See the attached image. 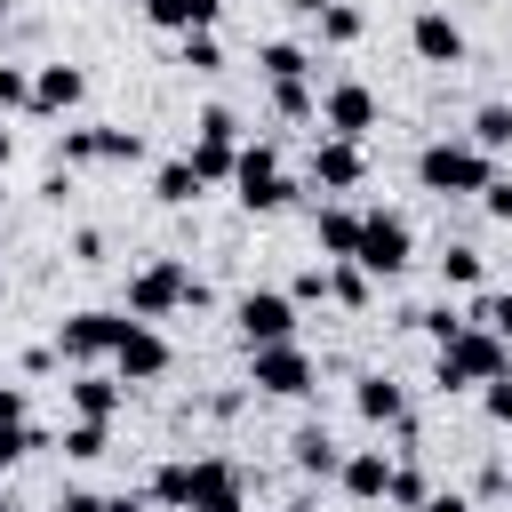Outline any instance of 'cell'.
I'll return each mask as SVG.
<instances>
[{
  "mask_svg": "<svg viewBox=\"0 0 512 512\" xmlns=\"http://www.w3.org/2000/svg\"><path fill=\"white\" fill-rule=\"evenodd\" d=\"M288 296H296V304H304V296H328V272H320V264H312V272H296V288H288Z\"/></svg>",
  "mask_w": 512,
  "mask_h": 512,
  "instance_id": "cell-39",
  "label": "cell"
},
{
  "mask_svg": "<svg viewBox=\"0 0 512 512\" xmlns=\"http://www.w3.org/2000/svg\"><path fill=\"white\" fill-rule=\"evenodd\" d=\"M152 496H160L168 512H192V464H160V472H152Z\"/></svg>",
  "mask_w": 512,
  "mask_h": 512,
  "instance_id": "cell-26",
  "label": "cell"
},
{
  "mask_svg": "<svg viewBox=\"0 0 512 512\" xmlns=\"http://www.w3.org/2000/svg\"><path fill=\"white\" fill-rule=\"evenodd\" d=\"M232 192H240V208L248 216H272V208H288V176H280V152L272 144H240V160H232Z\"/></svg>",
  "mask_w": 512,
  "mask_h": 512,
  "instance_id": "cell-4",
  "label": "cell"
},
{
  "mask_svg": "<svg viewBox=\"0 0 512 512\" xmlns=\"http://www.w3.org/2000/svg\"><path fill=\"white\" fill-rule=\"evenodd\" d=\"M320 32H328L336 48H344V40H360V8H352V0H328V8H320Z\"/></svg>",
  "mask_w": 512,
  "mask_h": 512,
  "instance_id": "cell-30",
  "label": "cell"
},
{
  "mask_svg": "<svg viewBox=\"0 0 512 512\" xmlns=\"http://www.w3.org/2000/svg\"><path fill=\"white\" fill-rule=\"evenodd\" d=\"M280 512H312V504H280Z\"/></svg>",
  "mask_w": 512,
  "mask_h": 512,
  "instance_id": "cell-46",
  "label": "cell"
},
{
  "mask_svg": "<svg viewBox=\"0 0 512 512\" xmlns=\"http://www.w3.org/2000/svg\"><path fill=\"white\" fill-rule=\"evenodd\" d=\"M64 456H80V464H88V456H104V424H88V416H80V424L64 432Z\"/></svg>",
  "mask_w": 512,
  "mask_h": 512,
  "instance_id": "cell-34",
  "label": "cell"
},
{
  "mask_svg": "<svg viewBox=\"0 0 512 512\" xmlns=\"http://www.w3.org/2000/svg\"><path fill=\"white\" fill-rule=\"evenodd\" d=\"M256 72L280 88V80H304V72H312V56H304L296 40H264V48H256Z\"/></svg>",
  "mask_w": 512,
  "mask_h": 512,
  "instance_id": "cell-23",
  "label": "cell"
},
{
  "mask_svg": "<svg viewBox=\"0 0 512 512\" xmlns=\"http://www.w3.org/2000/svg\"><path fill=\"white\" fill-rule=\"evenodd\" d=\"M328 296L360 312V304H368V272H360V264H336V272H328Z\"/></svg>",
  "mask_w": 512,
  "mask_h": 512,
  "instance_id": "cell-31",
  "label": "cell"
},
{
  "mask_svg": "<svg viewBox=\"0 0 512 512\" xmlns=\"http://www.w3.org/2000/svg\"><path fill=\"white\" fill-rule=\"evenodd\" d=\"M312 240H320L336 264H352V248H360V208H320V216H312Z\"/></svg>",
  "mask_w": 512,
  "mask_h": 512,
  "instance_id": "cell-19",
  "label": "cell"
},
{
  "mask_svg": "<svg viewBox=\"0 0 512 512\" xmlns=\"http://www.w3.org/2000/svg\"><path fill=\"white\" fill-rule=\"evenodd\" d=\"M0 512H8V496H0Z\"/></svg>",
  "mask_w": 512,
  "mask_h": 512,
  "instance_id": "cell-47",
  "label": "cell"
},
{
  "mask_svg": "<svg viewBox=\"0 0 512 512\" xmlns=\"http://www.w3.org/2000/svg\"><path fill=\"white\" fill-rule=\"evenodd\" d=\"M112 368H120V384H152V376H168V336H160L152 320H128Z\"/></svg>",
  "mask_w": 512,
  "mask_h": 512,
  "instance_id": "cell-11",
  "label": "cell"
},
{
  "mask_svg": "<svg viewBox=\"0 0 512 512\" xmlns=\"http://www.w3.org/2000/svg\"><path fill=\"white\" fill-rule=\"evenodd\" d=\"M16 104H32V72L24 64H0V112H16Z\"/></svg>",
  "mask_w": 512,
  "mask_h": 512,
  "instance_id": "cell-35",
  "label": "cell"
},
{
  "mask_svg": "<svg viewBox=\"0 0 512 512\" xmlns=\"http://www.w3.org/2000/svg\"><path fill=\"white\" fill-rule=\"evenodd\" d=\"M416 184H424V192H440V200H464V192H488V184H496V160H488L480 144L440 136V144H424V152H416Z\"/></svg>",
  "mask_w": 512,
  "mask_h": 512,
  "instance_id": "cell-1",
  "label": "cell"
},
{
  "mask_svg": "<svg viewBox=\"0 0 512 512\" xmlns=\"http://www.w3.org/2000/svg\"><path fill=\"white\" fill-rule=\"evenodd\" d=\"M8 152H16V136H8V128H0V168H8Z\"/></svg>",
  "mask_w": 512,
  "mask_h": 512,
  "instance_id": "cell-45",
  "label": "cell"
},
{
  "mask_svg": "<svg viewBox=\"0 0 512 512\" xmlns=\"http://www.w3.org/2000/svg\"><path fill=\"white\" fill-rule=\"evenodd\" d=\"M248 384L256 392H280V400H304L312 392V352L304 344H256L248 352Z\"/></svg>",
  "mask_w": 512,
  "mask_h": 512,
  "instance_id": "cell-8",
  "label": "cell"
},
{
  "mask_svg": "<svg viewBox=\"0 0 512 512\" xmlns=\"http://www.w3.org/2000/svg\"><path fill=\"white\" fill-rule=\"evenodd\" d=\"M192 168H200V184H224L232 176V160H240V120L224 112V104H208L200 112V128H192V152H184Z\"/></svg>",
  "mask_w": 512,
  "mask_h": 512,
  "instance_id": "cell-6",
  "label": "cell"
},
{
  "mask_svg": "<svg viewBox=\"0 0 512 512\" xmlns=\"http://www.w3.org/2000/svg\"><path fill=\"white\" fill-rule=\"evenodd\" d=\"M480 272H488V264H480V248H448V256H440V280H456V288H472Z\"/></svg>",
  "mask_w": 512,
  "mask_h": 512,
  "instance_id": "cell-32",
  "label": "cell"
},
{
  "mask_svg": "<svg viewBox=\"0 0 512 512\" xmlns=\"http://www.w3.org/2000/svg\"><path fill=\"white\" fill-rule=\"evenodd\" d=\"M0 8H8V0H0Z\"/></svg>",
  "mask_w": 512,
  "mask_h": 512,
  "instance_id": "cell-49",
  "label": "cell"
},
{
  "mask_svg": "<svg viewBox=\"0 0 512 512\" xmlns=\"http://www.w3.org/2000/svg\"><path fill=\"white\" fill-rule=\"evenodd\" d=\"M104 512H144V504L136 496H104Z\"/></svg>",
  "mask_w": 512,
  "mask_h": 512,
  "instance_id": "cell-43",
  "label": "cell"
},
{
  "mask_svg": "<svg viewBox=\"0 0 512 512\" xmlns=\"http://www.w3.org/2000/svg\"><path fill=\"white\" fill-rule=\"evenodd\" d=\"M0 472H8V464H0Z\"/></svg>",
  "mask_w": 512,
  "mask_h": 512,
  "instance_id": "cell-48",
  "label": "cell"
},
{
  "mask_svg": "<svg viewBox=\"0 0 512 512\" xmlns=\"http://www.w3.org/2000/svg\"><path fill=\"white\" fill-rule=\"evenodd\" d=\"M208 184H200V168L192 160H160L152 168V200H168V208H184V200H200Z\"/></svg>",
  "mask_w": 512,
  "mask_h": 512,
  "instance_id": "cell-22",
  "label": "cell"
},
{
  "mask_svg": "<svg viewBox=\"0 0 512 512\" xmlns=\"http://www.w3.org/2000/svg\"><path fill=\"white\" fill-rule=\"evenodd\" d=\"M112 408H120V384H112V376H80V384H72V416L112 424Z\"/></svg>",
  "mask_w": 512,
  "mask_h": 512,
  "instance_id": "cell-24",
  "label": "cell"
},
{
  "mask_svg": "<svg viewBox=\"0 0 512 512\" xmlns=\"http://www.w3.org/2000/svg\"><path fill=\"white\" fill-rule=\"evenodd\" d=\"M184 72H224V48H216V32H184V56H176Z\"/></svg>",
  "mask_w": 512,
  "mask_h": 512,
  "instance_id": "cell-28",
  "label": "cell"
},
{
  "mask_svg": "<svg viewBox=\"0 0 512 512\" xmlns=\"http://www.w3.org/2000/svg\"><path fill=\"white\" fill-rule=\"evenodd\" d=\"M472 328H488V336L512 344V288H488V296L472 304Z\"/></svg>",
  "mask_w": 512,
  "mask_h": 512,
  "instance_id": "cell-27",
  "label": "cell"
},
{
  "mask_svg": "<svg viewBox=\"0 0 512 512\" xmlns=\"http://www.w3.org/2000/svg\"><path fill=\"white\" fill-rule=\"evenodd\" d=\"M288 448H296V472H312V480H328V472H344V448H336V440H328L320 424H304V432H296Z\"/></svg>",
  "mask_w": 512,
  "mask_h": 512,
  "instance_id": "cell-21",
  "label": "cell"
},
{
  "mask_svg": "<svg viewBox=\"0 0 512 512\" xmlns=\"http://www.w3.org/2000/svg\"><path fill=\"white\" fill-rule=\"evenodd\" d=\"M480 200H488V216H504V224H512V184H504V176H496V184H488Z\"/></svg>",
  "mask_w": 512,
  "mask_h": 512,
  "instance_id": "cell-40",
  "label": "cell"
},
{
  "mask_svg": "<svg viewBox=\"0 0 512 512\" xmlns=\"http://www.w3.org/2000/svg\"><path fill=\"white\" fill-rule=\"evenodd\" d=\"M72 160H144L136 128H64V168Z\"/></svg>",
  "mask_w": 512,
  "mask_h": 512,
  "instance_id": "cell-12",
  "label": "cell"
},
{
  "mask_svg": "<svg viewBox=\"0 0 512 512\" xmlns=\"http://www.w3.org/2000/svg\"><path fill=\"white\" fill-rule=\"evenodd\" d=\"M320 120H328V136H352V144H360V136L376 128V88H368V80H336V88L320 96Z\"/></svg>",
  "mask_w": 512,
  "mask_h": 512,
  "instance_id": "cell-10",
  "label": "cell"
},
{
  "mask_svg": "<svg viewBox=\"0 0 512 512\" xmlns=\"http://www.w3.org/2000/svg\"><path fill=\"white\" fill-rule=\"evenodd\" d=\"M288 8H296V16H320V8H328V0H288Z\"/></svg>",
  "mask_w": 512,
  "mask_h": 512,
  "instance_id": "cell-44",
  "label": "cell"
},
{
  "mask_svg": "<svg viewBox=\"0 0 512 512\" xmlns=\"http://www.w3.org/2000/svg\"><path fill=\"white\" fill-rule=\"evenodd\" d=\"M424 512H472L464 496H424Z\"/></svg>",
  "mask_w": 512,
  "mask_h": 512,
  "instance_id": "cell-42",
  "label": "cell"
},
{
  "mask_svg": "<svg viewBox=\"0 0 512 512\" xmlns=\"http://www.w3.org/2000/svg\"><path fill=\"white\" fill-rule=\"evenodd\" d=\"M416 320H424V336H432V344H456V336L472 328V312H456V304H432V312H416Z\"/></svg>",
  "mask_w": 512,
  "mask_h": 512,
  "instance_id": "cell-29",
  "label": "cell"
},
{
  "mask_svg": "<svg viewBox=\"0 0 512 512\" xmlns=\"http://www.w3.org/2000/svg\"><path fill=\"white\" fill-rule=\"evenodd\" d=\"M80 96H88L80 64H40V72H32V112H72Z\"/></svg>",
  "mask_w": 512,
  "mask_h": 512,
  "instance_id": "cell-17",
  "label": "cell"
},
{
  "mask_svg": "<svg viewBox=\"0 0 512 512\" xmlns=\"http://www.w3.org/2000/svg\"><path fill=\"white\" fill-rule=\"evenodd\" d=\"M272 104H280V120H312V88H304V80H280Z\"/></svg>",
  "mask_w": 512,
  "mask_h": 512,
  "instance_id": "cell-33",
  "label": "cell"
},
{
  "mask_svg": "<svg viewBox=\"0 0 512 512\" xmlns=\"http://www.w3.org/2000/svg\"><path fill=\"white\" fill-rule=\"evenodd\" d=\"M488 416H496V424H512V376H496V384H488Z\"/></svg>",
  "mask_w": 512,
  "mask_h": 512,
  "instance_id": "cell-38",
  "label": "cell"
},
{
  "mask_svg": "<svg viewBox=\"0 0 512 512\" xmlns=\"http://www.w3.org/2000/svg\"><path fill=\"white\" fill-rule=\"evenodd\" d=\"M408 40H416L424 64H464V32H456V16H440V8H424V16L408 24Z\"/></svg>",
  "mask_w": 512,
  "mask_h": 512,
  "instance_id": "cell-15",
  "label": "cell"
},
{
  "mask_svg": "<svg viewBox=\"0 0 512 512\" xmlns=\"http://www.w3.org/2000/svg\"><path fill=\"white\" fill-rule=\"evenodd\" d=\"M424 496H432L424 472H392V504H416V512H424Z\"/></svg>",
  "mask_w": 512,
  "mask_h": 512,
  "instance_id": "cell-36",
  "label": "cell"
},
{
  "mask_svg": "<svg viewBox=\"0 0 512 512\" xmlns=\"http://www.w3.org/2000/svg\"><path fill=\"white\" fill-rule=\"evenodd\" d=\"M176 304H208V288H200V272H192L184 256H160V264H144V272L128 280V320H160V312H176Z\"/></svg>",
  "mask_w": 512,
  "mask_h": 512,
  "instance_id": "cell-2",
  "label": "cell"
},
{
  "mask_svg": "<svg viewBox=\"0 0 512 512\" xmlns=\"http://www.w3.org/2000/svg\"><path fill=\"white\" fill-rule=\"evenodd\" d=\"M408 256H416V232H408V216H392V208H368V216H360V248H352V264H360L368 280H392V272H408Z\"/></svg>",
  "mask_w": 512,
  "mask_h": 512,
  "instance_id": "cell-3",
  "label": "cell"
},
{
  "mask_svg": "<svg viewBox=\"0 0 512 512\" xmlns=\"http://www.w3.org/2000/svg\"><path fill=\"white\" fill-rule=\"evenodd\" d=\"M392 472H400V464H392L384 448H352L336 480H344V496H360V504H376V496H392Z\"/></svg>",
  "mask_w": 512,
  "mask_h": 512,
  "instance_id": "cell-14",
  "label": "cell"
},
{
  "mask_svg": "<svg viewBox=\"0 0 512 512\" xmlns=\"http://www.w3.org/2000/svg\"><path fill=\"white\" fill-rule=\"evenodd\" d=\"M0 432H24V392L0 384Z\"/></svg>",
  "mask_w": 512,
  "mask_h": 512,
  "instance_id": "cell-37",
  "label": "cell"
},
{
  "mask_svg": "<svg viewBox=\"0 0 512 512\" xmlns=\"http://www.w3.org/2000/svg\"><path fill=\"white\" fill-rule=\"evenodd\" d=\"M56 512H104V496H96V488H64V504H56Z\"/></svg>",
  "mask_w": 512,
  "mask_h": 512,
  "instance_id": "cell-41",
  "label": "cell"
},
{
  "mask_svg": "<svg viewBox=\"0 0 512 512\" xmlns=\"http://www.w3.org/2000/svg\"><path fill=\"white\" fill-rule=\"evenodd\" d=\"M120 336H128V312H72L56 328V352L64 360H104V352H120Z\"/></svg>",
  "mask_w": 512,
  "mask_h": 512,
  "instance_id": "cell-9",
  "label": "cell"
},
{
  "mask_svg": "<svg viewBox=\"0 0 512 512\" xmlns=\"http://www.w3.org/2000/svg\"><path fill=\"white\" fill-rule=\"evenodd\" d=\"M232 320H240L248 352H256V344H296V296H280V288H248V296L232 304Z\"/></svg>",
  "mask_w": 512,
  "mask_h": 512,
  "instance_id": "cell-7",
  "label": "cell"
},
{
  "mask_svg": "<svg viewBox=\"0 0 512 512\" xmlns=\"http://www.w3.org/2000/svg\"><path fill=\"white\" fill-rule=\"evenodd\" d=\"M472 144L496 160V152H512V104H480L472 112Z\"/></svg>",
  "mask_w": 512,
  "mask_h": 512,
  "instance_id": "cell-25",
  "label": "cell"
},
{
  "mask_svg": "<svg viewBox=\"0 0 512 512\" xmlns=\"http://www.w3.org/2000/svg\"><path fill=\"white\" fill-rule=\"evenodd\" d=\"M312 176H320V192H352V184L368 176V160H360L352 136H328V144L312 152Z\"/></svg>",
  "mask_w": 512,
  "mask_h": 512,
  "instance_id": "cell-16",
  "label": "cell"
},
{
  "mask_svg": "<svg viewBox=\"0 0 512 512\" xmlns=\"http://www.w3.org/2000/svg\"><path fill=\"white\" fill-rule=\"evenodd\" d=\"M352 408H360L368 424H400V416H408V392H400L392 376H360V392H352Z\"/></svg>",
  "mask_w": 512,
  "mask_h": 512,
  "instance_id": "cell-20",
  "label": "cell"
},
{
  "mask_svg": "<svg viewBox=\"0 0 512 512\" xmlns=\"http://www.w3.org/2000/svg\"><path fill=\"white\" fill-rule=\"evenodd\" d=\"M496 376H504V336H488V328H464L456 344H440V392L496 384Z\"/></svg>",
  "mask_w": 512,
  "mask_h": 512,
  "instance_id": "cell-5",
  "label": "cell"
},
{
  "mask_svg": "<svg viewBox=\"0 0 512 512\" xmlns=\"http://www.w3.org/2000/svg\"><path fill=\"white\" fill-rule=\"evenodd\" d=\"M144 16H152L160 32H216L224 0H144Z\"/></svg>",
  "mask_w": 512,
  "mask_h": 512,
  "instance_id": "cell-18",
  "label": "cell"
},
{
  "mask_svg": "<svg viewBox=\"0 0 512 512\" xmlns=\"http://www.w3.org/2000/svg\"><path fill=\"white\" fill-rule=\"evenodd\" d=\"M192 512H248L240 472H232L224 456H200V464H192Z\"/></svg>",
  "mask_w": 512,
  "mask_h": 512,
  "instance_id": "cell-13",
  "label": "cell"
}]
</instances>
